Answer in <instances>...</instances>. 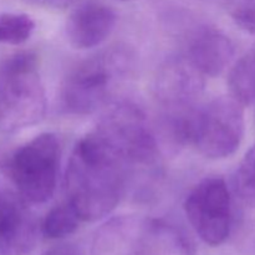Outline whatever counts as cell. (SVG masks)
I'll list each match as a JSON object with an SVG mask.
<instances>
[{
  "label": "cell",
  "mask_w": 255,
  "mask_h": 255,
  "mask_svg": "<svg viewBox=\"0 0 255 255\" xmlns=\"http://www.w3.org/2000/svg\"><path fill=\"white\" fill-rule=\"evenodd\" d=\"M129 169L119 152L95 129L74 147L65 174L66 201L82 222L109 216L126 193Z\"/></svg>",
  "instance_id": "6da1fadb"
},
{
  "label": "cell",
  "mask_w": 255,
  "mask_h": 255,
  "mask_svg": "<svg viewBox=\"0 0 255 255\" xmlns=\"http://www.w3.org/2000/svg\"><path fill=\"white\" fill-rule=\"evenodd\" d=\"M134 69V55L124 45H114L75 65L60 90L62 109L86 116L106 106Z\"/></svg>",
  "instance_id": "7a4b0ae2"
},
{
  "label": "cell",
  "mask_w": 255,
  "mask_h": 255,
  "mask_svg": "<svg viewBox=\"0 0 255 255\" xmlns=\"http://www.w3.org/2000/svg\"><path fill=\"white\" fill-rule=\"evenodd\" d=\"M91 255H196L191 239L164 219L120 216L97 229Z\"/></svg>",
  "instance_id": "3957f363"
},
{
  "label": "cell",
  "mask_w": 255,
  "mask_h": 255,
  "mask_svg": "<svg viewBox=\"0 0 255 255\" xmlns=\"http://www.w3.org/2000/svg\"><path fill=\"white\" fill-rule=\"evenodd\" d=\"M47 106L37 56L20 51L0 62V129L17 132L39 124Z\"/></svg>",
  "instance_id": "277c9868"
},
{
  "label": "cell",
  "mask_w": 255,
  "mask_h": 255,
  "mask_svg": "<svg viewBox=\"0 0 255 255\" xmlns=\"http://www.w3.org/2000/svg\"><path fill=\"white\" fill-rule=\"evenodd\" d=\"M60 156L57 136L45 132L2 157L0 171L25 201L42 204L51 199L56 189Z\"/></svg>",
  "instance_id": "5b68a950"
},
{
  "label": "cell",
  "mask_w": 255,
  "mask_h": 255,
  "mask_svg": "<svg viewBox=\"0 0 255 255\" xmlns=\"http://www.w3.org/2000/svg\"><path fill=\"white\" fill-rule=\"evenodd\" d=\"M96 131L119 152L129 176L137 169H152L158 164L156 134L137 105L128 101L111 105L102 115Z\"/></svg>",
  "instance_id": "8992f818"
},
{
  "label": "cell",
  "mask_w": 255,
  "mask_h": 255,
  "mask_svg": "<svg viewBox=\"0 0 255 255\" xmlns=\"http://www.w3.org/2000/svg\"><path fill=\"white\" fill-rule=\"evenodd\" d=\"M246 131L244 106L233 96L216 97L194 115L192 141L209 159H223L238 151Z\"/></svg>",
  "instance_id": "52a82bcc"
},
{
  "label": "cell",
  "mask_w": 255,
  "mask_h": 255,
  "mask_svg": "<svg viewBox=\"0 0 255 255\" xmlns=\"http://www.w3.org/2000/svg\"><path fill=\"white\" fill-rule=\"evenodd\" d=\"M184 212L197 236L206 244L226 243L233 227V204L226 181L207 177L187 196Z\"/></svg>",
  "instance_id": "ba28073f"
},
{
  "label": "cell",
  "mask_w": 255,
  "mask_h": 255,
  "mask_svg": "<svg viewBox=\"0 0 255 255\" xmlns=\"http://www.w3.org/2000/svg\"><path fill=\"white\" fill-rule=\"evenodd\" d=\"M204 79L186 56L171 57L158 67L153 82V95L161 115H188L199 107Z\"/></svg>",
  "instance_id": "9c48e42d"
},
{
  "label": "cell",
  "mask_w": 255,
  "mask_h": 255,
  "mask_svg": "<svg viewBox=\"0 0 255 255\" xmlns=\"http://www.w3.org/2000/svg\"><path fill=\"white\" fill-rule=\"evenodd\" d=\"M31 204L0 179V255H29L41 236Z\"/></svg>",
  "instance_id": "30bf717a"
},
{
  "label": "cell",
  "mask_w": 255,
  "mask_h": 255,
  "mask_svg": "<svg viewBox=\"0 0 255 255\" xmlns=\"http://www.w3.org/2000/svg\"><path fill=\"white\" fill-rule=\"evenodd\" d=\"M116 12L107 5L87 1L71 12L66 22V37L72 47L87 50L100 46L116 26Z\"/></svg>",
  "instance_id": "8fae6325"
},
{
  "label": "cell",
  "mask_w": 255,
  "mask_h": 255,
  "mask_svg": "<svg viewBox=\"0 0 255 255\" xmlns=\"http://www.w3.org/2000/svg\"><path fill=\"white\" fill-rule=\"evenodd\" d=\"M236 49L228 35L213 26H199L188 39L184 56L206 77L221 75L233 60Z\"/></svg>",
  "instance_id": "7c38bea8"
},
{
  "label": "cell",
  "mask_w": 255,
  "mask_h": 255,
  "mask_svg": "<svg viewBox=\"0 0 255 255\" xmlns=\"http://www.w3.org/2000/svg\"><path fill=\"white\" fill-rule=\"evenodd\" d=\"M231 96L243 106L255 105V46L234 64L228 75Z\"/></svg>",
  "instance_id": "4fadbf2b"
},
{
  "label": "cell",
  "mask_w": 255,
  "mask_h": 255,
  "mask_svg": "<svg viewBox=\"0 0 255 255\" xmlns=\"http://www.w3.org/2000/svg\"><path fill=\"white\" fill-rule=\"evenodd\" d=\"M79 214L67 201L50 209L41 222V236L50 241L64 239L79 229Z\"/></svg>",
  "instance_id": "5bb4252c"
},
{
  "label": "cell",
  "mask_w": 255,
  "mask_h": 255,
  "mask_svg": "<svg viewBox=\"0 0 255 255\" xmlns=\"http://www.w3.org/2000/svg\"><path fill=\"white\" fill-rule=\"evenodd\" d=\"M35 22L22 12H0V44L20 45L30 39Z\"/></svg>",
  "instance_id": "9a60e30c"
},
{
  "label": "cell",
  "mask_w": 255,
  "mask_h": 255,
  "mask_svg": "<svg viewBox=\"0 0 255 255\" xmlns=\"http://www.w3.org/2000/svg\"><path fill=\"white\" fill-rule=\"evenodd\" d=\"M234 189L244 204L255 208V146L247 152L237 168Z\"/></svg>",
  "instance_id": "2e32d148"
},
{
  "label": "cell",
  "mask_w": 255,
  "mask_h": 255,
  "mask_svg": "<svg viewBox=\"0 0 255 255\" xmlns=\"http://www.w3.org/2000/svg\"><path fill=\"white\" fill-rule=\"evenodd\" d=\"M229 14L238 26L255 34V0H229Z\"/></svg>",
  "instance_id": "e0dca14e"
},
{
  "label": "cell",
  "mask_w": 255,
  "mask_h": 255,
  "mask_svg": "<svg viewBox=\"0 0 255 255\" xmlns=\"http://www.w3.org/2000/svg\"><path fill=\"white\" fill-rule=\"evenodd\" d=\"M44 255H84L81 249H79L75 246H60L56 248H52L51 251L46 252Z\"/></svg>",
  "instance_id": "ac0fdd59"
}]
</instances>
